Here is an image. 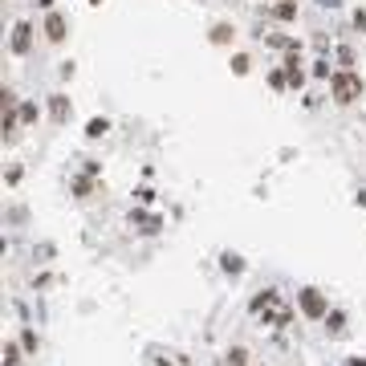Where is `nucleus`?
Masks as SVG:
<instances>
[{
	"instance_id": "nucleus-1",
	"label": "nucleus",
	"mask_w": 366,
	"mask_h": 366,
	"mask_svg": "<svg viewBox=\"0 0 366 366\" xmlns=\"http://www.w3.org/2000/svg\"><path fill=\"white\" fill-rule=\"evenodd\" d=\"M330 94H334L338 106H350V102L363 98V78H358L354 69H338V74L330 78Z\"/></svg>"
},
{
	"instance_id": "nucleus-2",
	"label": "nucleus",
	"mask_w": 366,
	"mask_h": 366,
	"mask_svg": "<svg viewBox=\"0 0 366 366\" xmlns=\"http://www.w3.org/2000/svg\"><path fill=\"white\" fill-rule=\"evenodd\" d=\"M297 301H301V314H305V318H325V314H330V305H325V297H321L318 289H301Z\"/></svg>"
},
{
	"instance_id": "nucleus-3",
	"label": "nucleus",
	"mask_w": 366,
	"mask_h": 366,
	"mask_svg": "<svg viewBox=\"0 0 366 366\" xmlns=\"http://www.w3.org/2000/svg\"><path fill=\"white\" fill-rule=\"evenodd\" d=\"M29 45H33V25H29V21H17V25H12V53L25 57Z\"/></svg>"
},
{
	"instance_id": "nucleus-4",
	"label": "nucleus",
	"mask_w": 366,
	"mask_h": 366,
	"mask_svg": "<svg viewBox=\"0 0 366 366\" xmlns=\"http://www.w3.org/2000/svg\"><path fill=\"white\" fill-rule=\"evenodd\" d=\"M69 114H74L69 98H65V94H53V98H49V118H53V122H69Z\"/></svg>"
},
{
	"instance_id": "nucleus-5",
	"label": "nucleus",
	"mask_w": 366,
	"mask_h": 366,
	"mask_svg": "<svg viewBox=\"0 0 366 366\" xmlns=\"http://www.w3.org/2000/svg\"><path fill=\"white\" fill-rule=\"evenodd\" d=\"M45 37L53 41V45L65 41V17H61V12H49L45 17Z\"/></svg>"
},
{
	"instance_id": "nucleus-6",
	"label": "nucleus",
	"mask_w": 366,
	"mask_h": 366,
	"mask_svg": "<svg viewBox=\"0 0 366 366\" xmlns=\"http://www.w3.org/2000/svg\"><path fill=\"white\" fill-rule=\"evenodd\" d=\"M285 78H289V86H293V90H301V86H305V69H301L297 53H289V61H285Z\"/></svg>"
},
{
	"instance_id": "nucleus-7",
	"label": "nucleus",
	"mask_w": 366,
	"mask_h": 366,
	"mask_svg": "<svg viewBox=\"0 0 366 366\" xmlns=\"http://www.w3.org/2000/svg\"><path fill=\"white\" fill-rule=\"evenodd\" d=\"M232 41H236V29H232L228 21L212 25V45H232Z\"/></svg>"
},
{
	"instance_id": "nucleus-8",
	"label": "nucleus",
	"mask_w": 366,
	"mask_h": 366,
	"mask_svg": "<svg viewBox=\"0 0 366 366\" xmlns=\"http://www.w3.org/2000/svg\"><path fill=\"white\" fill-rule=\"evenodd\" d=\"M269 310H277V293L273 289H265V293L252 301V314H269Z\"/></svg>"
},
{
	"instance_id": "nucleus-9",
	"label": "nucleus",
	"mask_w": 366,
	"mask_h": 366,
	"mask_svg": "<svg viewBox=\"0 0 366 366\" xmlns=\"http://www.w3.org/2000/svg\"><path fill=\"white\" fill-rule=\"evenodd\" d=\"M273 17L277 21H293L297 17V4L293 0H281V4H273Z\"/></svg>"
},
{
	"instance_id": "nucleus-10",
	"label": "nucleus",
	"mask_w": 366,
	"mask_h": 366,
	"mask_svg": "<svg viewBox=\"0 0 366 366\" xmlns=\"http://www.w3.org/2000/svg\"><path fill=\"white\" fill-rule=\"evenodd\" d=\"M248 65H252V61H248V53H236V57H232V74H236V78H244V74H248Z\"/></svg>"
},
{
	"instance_id": "nucleus-11",
	"label": "nucleus",
	"mask_w": 366,
	"mask_h": 366,
	"mask_svg": "<svg viewBox=\"0 0 366 366\" xmlns=\"http://www.w3.org/2000/svg\"><path fill=\"white\" fill-rule=\"evenodd\" d=\"M106 131H110V122H106V118H90V127H86V135H90V138H102Z\"/></svg>"
},
{
	"instance_id": "nucleus-12",
	"label": "nucleus",
	"mask_w": 366,
	"mask_h": 366,
	"mask_svg": "<svg viewBox=\"0 0 366 366\" xmlns=\"http://www.w3.org/2000/svg\"><path fill=\"white\" fill-rule=\"evenodd\" d=\"M228 366H248V350H240V346L228 350Z\"/></svg>"
},
{
	"instance_id": "nucleus-13",
	"label": "nucleus",
	"mask_w": 366,
	"mask_h": 366,
	"mask_svg": "<svg viewBox=\"0 0 366 366\" xmlns=\"http://www.w3.org/2000/svg\"><path fill=\"white\" fill-rule=\"evenodd\" d=\"M17 363H21V350L12 342H4V366H17Z\"/></svg>"
},
{
	"instance_id": "nucleus-14",
	"label": "nucleus",
	"mask_w": 366,
	"mask_h": 366,
	"mask_svg": "<svg viewBox=\"0 0 366 366\" xmlns=\"http://www.w3.org/2000/svg\"><path fill=\"white\" fill-rule=\"evenodd\" d=\"M269 86H273V90H285V86H289V78H285V69H273V74H269Z\"/></svg>"
},
{
	"instance_id": "nucleus-15",
	"label": "nucleus",
	"mask_w": 366,
	"mask_h": 366,
	"mask_svg": "<svg viewBox=\"0 0 366 366\" xmlns=\"http://www.w3.org/2000/svg\"><path fill=\"white\" fill-rule=\"evenodd\" d=\"M37 114H41V110H37L33 102H25V106H21V122H37Z\"/></svg>"
},
{
	"instance_id": "nucleus-16",
	"label": "nucleus",
	"mask_w": 366,
	"mask_h": 366,
	"mask_svg": "<svg viewBox=\"0 0 366 366\" xmlns=\"http://www.w3.org/2000/svg\"><path fill=\"white\" fill-rule=\"evenodd\" d=\"M224 269H228V273H240V269H244V261H240L236 252H228V257H224Z\"/></svg>"
},
{
	"instance_id": "nucleus-17",
	"label": "nucleus",
	"mask_w": 366,
	"mask_h": 366,
	"mask_svg": "<svg viewBox=\"0 0 366 366\" xmlns=\"http://www.w3.org/2000/svg\"><path fill=\"white\" fill-rule=\"evenodd\" d=\"M21 346H25L29 354H37V334H33V330H25V338H21Z\"/></svg>"
},
{
	"instance_id": "nucleus-18",
	"label": "nucleus",
	"mask_w": 366,
	"mask_h": 366,
	"mask_svg": "<svg viewBox=\"0 0 366 366\" xmlns=\"http://www.w3.org/2000/svg\"><path fill=\"white\" fill-rule=\"evenodd\" d=\"M74 191H78V195H90V191H94L90 175H82V180H74Z\"/></svg>"
},
{
	"instance_id": "nucleus-19",
	"label": "nucleus",
	"mask_w": 366,
	"mask_h": 366,
	"mask_svg": "<svg viewBox=\"0 0 366 366\" xmlns=\"http://www.w3.org/2000/svg\"><path fill=\"white\" fill-rule=\"evenodd\" d=\"M314 78H330V61H314Z\"/></svg>"
},
{
	"instance_id": "nucleus-20",
	"label": "nucleus",
	"mask_w": 366,
	"mask_h": 366,
	"mask_svg": "<svg viewBox=\"0 0 366 366\" xmlns=\"http://www.w3.org/2000/svg\"><path fill=\"white\" fill-rule=\"evenodd\" d=\"M338 61H342V65H354V53L342 45V49H338Z\"/></svg>"
},
{
	"instance_id": "nucleus-21",
	"label": "nucleus",
	"mask_w": 366,
	"mask_h": 366,
	"mask_svg": "<svg viewBox=\"0 0 366 366\" xmlns=\"http://www.w3.org/2000/svg\"><path fill=\"white\" fill-rule=\"evenodd\" d=\"M321 8H338V4H342V0H318Z\"/></svg>"
},
{
	"instance_id": "nucleus-22",
	"label": "nucleus",
	"mask_w": 366,
	"mask_h": 366,
	"mask_svg": "<svg viewBox=\"0 0 366 366\" xmlns=\"http://www.w3.org/2000/svg\"><path fill=\"white\" fill-rule=\"evenodd\" d=\"M346 366H366V358H354V363H346Z\"/></svg>"
},
{
	"instance_id": "nucleus-23",
	"label": "nucleus",
	"mask_w": 366,
	"mask_h": 366,
	"mask_svg": "<svg viewBox=\"0 0 366 366\" xmlns=\"http://www.w3.org/2000/svg\"><path fill=\"white\" fill-rule=\"evenodd\" d=\"M358 204H366V191H363V195H358Z\"/></svg>"
},
{
	"instance_id": "nucleus-24",
	"label": "nucleus",
	"mask_w": 366,
	"mask_h": 366,
	"mask_svg": "<svg viewBox=\"0 0 366 366\" xmlns=\"http://www.w3.org/2000/svg\"><path fill=\"white\" fill-rule=\"evenodd\" d=\"M90 4H102V0H90Z\"/></svg>"
}]
</instances>
